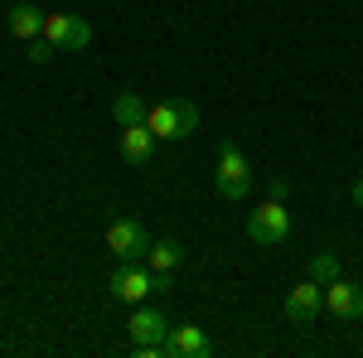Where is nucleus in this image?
<instances>
[{"label": "nucleus", "mask_w": 363, "mask_h": 358, "mask_svg": "<svg viewBox=\"0 0 363 358\" xmlns=\"http://www.w3.org/2000/svg\"><path fill=\"white\" fill-rule=\"evenodd\" d=\"M169 344H174V358H203L208 354V339H203L194 325H174V330H169Z\"/></svg>", "instance_id": "obj_12"}, {"label": "nucleus", "mask_w": 363, "mask_h": 358, "mask_svg": "<svg viewBox=\"0 0 363 358\" xmlns=\"http://www.w3.org/2000/svg\"><path fill=\"white\" fill-rule=\"evenodd\" d=\"M325 305H330V315H339V320H359L363 315V286L339 276V281L325 286Z\"/></svg>", "instance_id": "obj_8"}, {"label": "nucleus", "mask_w": 363, "mask_h": 358, "mask_svg": "<svg viewBox=\"0 0 363 358\" xmlns=\"http://www.w3.org/2000/svg\"><path fill=\"white\" fill-rule=\"evenodd\" d=\"M5 25H10L15 39H39V34H44V10H34V5H10Z\"/></svg>", "instance_id": "obj_11"}, {"label": "nucleus", "mask_w": 363, "mask_h": 358, "mask_svg": "<svg viewBox=\"0 0 363 358\" xmlns=\"http://www.w3.org/2000/svg\"><path fill=\"white\" fill-rule=\"evenodd\" d=\"M247 237L257 242V247H277V242L291 237V213H286L281 198H267L262 208L247 213Z\"/></svg>", "instance_id": "obj_2"}, {"label": "nucleus", "mask_w": 363, "mask_h": 358, "mask_svg": "<svg viewBox=\"0 0 363 358\" xmlns=\"http://www.w3.org/2000/svg\"><path fill=\"white\" fill-rule=\"evenodd\" d=\"M145 111H150V102H145L140 92H121V97L112 102V116L121 121V126H140V121H145Z\"/></svg>", "instance_id": "obj_13"}, {"label": "nucleus", "mask_w": 363, "mask_h": 358, "mask_svg": "<svg viewBox=\"0 0 363 358\" xmlns=\"http://www.w3.org/2000/svg\"><path fill=\"white\" fill-rule=\"evenodd\" d=\"M320 310H325V291H320V281L291 286V296H286V320H291V325H315Z\"/></svg>", "instance_id": "obj_7"}, {"label": "nucleus", "mask_w": 363, "mask_h": 358, "mask_svg": "<svg viewBox=\"0 0 363 358\" xmlns=\"http://www.w3.org/2000/svg\"><path fill=\"white\" fill-rule=\"evenodd\" d=\"M107 247H112L116 262H140L145 252H150V237H145V228L136 218H116L107 228Z\"/></svg>", "instance_id": "obj_5"}, {"label": "nucleus", "mask_w": 363, "mask_h": 358, "mask_svg": "<svg viewBox=\"0 0 363 358\" xmlns=\"http://www.w3.org/2000/svg\"><path fill=\"white\" fill-rule=\"evenodd\" d=\"M247 189H252L247 155H242L233 140H223V145H218V194L238 203V198H247Z\"/></svg>", "instance_id": "obj_3"}, {"label": "nucleus", "mask_w": 363, "mask_h": 358, "mask_svg": "<svg viewBox=\"0 0 363 358\" xmlns=\"http://www.w3.org/2000/svg\"><path fill=\"white\" fill-rule=\"evenodd\" d=\"M310 281H320V286L339 281V257L335 252H315V257H310Z\"/></svg>", "instance_id": "obj_15"}, {"label": "nucleus", "mask_w": 363, "mask_h": 358, "mask_svg": "<svg viewBox=\"0 0 363 358\" xmlns=\"http://www.w3.org/2000/svg\"><path fill=\"white\" fill-rule=\"evenodd\" d=\"M107 286H112L116 301L140 305L145 296H150V291H155V286H160V276H155V272H140L136 262H121V267L112 272V281H107Z\"/></svg>", "instance_id": "obj_4"}, {"label": "nucleus", "mask_w": 363, "mask_h": 358, "mask_svg": "<svg viewBox=\"0 0 363 358\" xmlns=\"http://www.w3.org/2000/svg\"><path fill=\"white\" fill-rule=\"evenodd\" d=\"M150 150H155V131H150L145 121H140V126H121V155H126L131 165H145Z\"/></svg>", "instance_id": "obj_10"}, {"label": "nucleus", "mask_w": 363, "mask_h": 358, "mask_svg": "<svg viewBox=\"0 0 363 358\" xmlns=\"http://www.w3.org/2000/svg\"><path fill=\"white\" fill-rule=\"evenodd\" d=\"M145 126L155 131V140H184L199 131V107L189 97H165V102H150L145 111Z\"/></svg>", "instance_id": "obj_1"}, {"label": "nucleus", "mask_w": 363, "mask_h": 358, "mask_svg": "<svg viewBox=\"0 0 363 358\" xmlns=\"http://www.w3.org/2000/svg\"><path fill=\"white\" fill-rule=\"evenodd\" d=\"M54 54H58V49L44 39V34H39V39H29V63H49Z\"/></svg>", "instance_id": "obj_16"}, {"label": "nucleus", "mask_w": 363, "mask_h": 358, "mask_svg": "<svg viewBox=\"0 0 363 358\" xmlns=\"http://www.w3.org/2000/svg\"><path fill=\"white\" fill-rule=\"evenodd\" d=\"M169 339V320L160 310H136L131 315V344H160Z\"/></svg>", "instance_id": "obj_9"}, {"label": "nucleus", "mask_w": 363, "mask_h": 358, "mask_svg": "<svg viewBox=\"0 0 363 358\" xmlns=\"http://www.w3.org/2000/svg\"><path fill=\"white\" fill-rule=\"evenodd\" d=\"M272 198H281V203H286V198H291V184H286V179H272Z\"/></svg>", "instance_id": "obj_17"}, {"label": "nucleus", "mask_w": 363, "mask_h": 358, "mask_svg": "<svg viewBox=\"0 0 363 358\" xmlns=\"http://www.w3.org/2000/svg\"><path fill=\"white\" fill-rule=\"evenodd\" d=\"M145 262H150V272H155V276H165V272H174V267L184 262V247H179V242H150Z\"/></svg>", "instance_id": "obj_14"}, {"label": "nucleus", "mask_w": 363, "mask_h": 358, "mask_svg": "<svg viewBox=\"0 0 363 358\" xmlns=\"http://www.w3.org/2000/svg\"><path fill=\"white\" fill-rule=\"evenodd\" d=\"M44 39L54 44V49H87L92 44V29H87V20H78V15H44Z\"/></svg>", "instance_id": "obj_6"}, {"label": "nucleus", "mask_w": 363, "mask_h": 358, "mask_svg": "<svg viewBox=\"0 0 363 358\" xmlns=\"http://www.w3.org/2000/svg\"><path fill=\"white\" fill-rule=\"evenodd\" d=\"M354 203L363 208V179H354Z\"/></svg>", "instance_id": "obj_18"}]
</instances>
